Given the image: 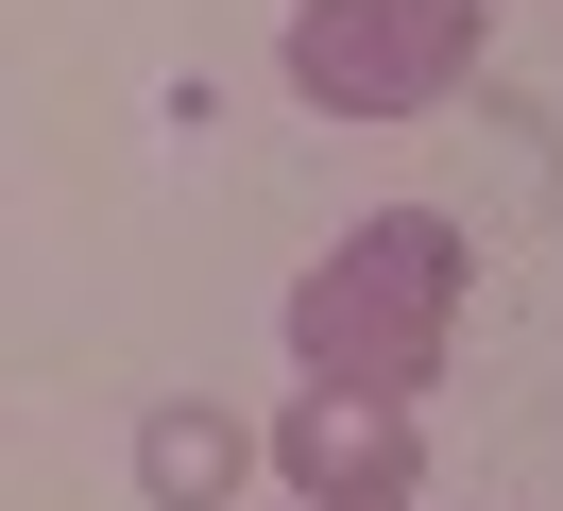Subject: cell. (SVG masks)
Masks as SVG:
<instances>
[{"label":"cell","instance_id":"3957f363","mask_svg":"<svg viewBox=\"0 0 563 511\" xmlns=\"http://www.w3.org/2000/svg\"><path fill=\"white\" fill-rule=\"evenodd\" d=\"M274 477H290V511H410L427 495V409L410 392H290Z\"/></svg>","mask_w":563,"mask_h":511},{"label":"cell","instance_id":"7a4b0ae2","mask_svg":"<svg viewBox=\"0 0 563 511\" xmlns=\"http://www.w3.org/2000/svg\"><path fill=\"white\" fill-rule=\"evenodd\" d=\"M495 52V0H290V102L308 120H427Z\"/></svg>","mask_w":563,"mask_h":511},{"label":"cell","instance_id":"277c9868","mask_svg":"<svg viewBox=\"0 0 563 511\" xmlns=\"http://www.w3.org/2000/svg\"><path fill=\"white\" fill-rule=\"evenodd\" d=\"M256 460H274V443H256L240 409H206V392H154V409H137V495H154V511H240Z\"/></svg>","mask_w":563,"mask_h":511},{"label":"cell","instance_id":"6da1fadb","mask_svg":"<svg viewBox=\"0 0 563 511\" xmlns=\"http://www.w3.org/2000/svg\"><path fill=\"white\" fill-rule=\"evenodd\" d=\"M461 273H478V238H461L444 204L342 222L290 273V375H308V392H410L427 409V375H444V341H461Z\"/></svg>","mask_w":563,"mask_h":511}]
</instances>
